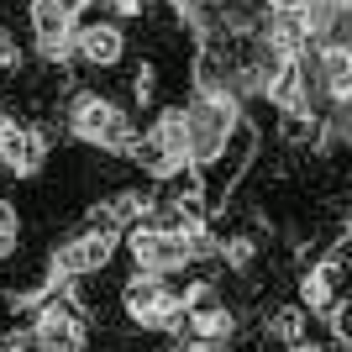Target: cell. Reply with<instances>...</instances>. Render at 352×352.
I'll return each mask as SVG.
<instances>
[{
    "label": "cell",
    "instance_id": "cell-6",
    "mask_svg": "<svg viewBox=\"0 0 352 352\" xmlns=\"http://www.w3.org/2000/svg\"><path fill=\"white\" fill-rule=\"evenodd\" d=\"M47 158V142L37 126H27V121H16V116H0V168L16 179H27L37 174Z\"/></svg>",
    "mask_w": 352,
    "mask_h": 352
},
{
    "label": "cell",
    "instance_id": "cell-12",
    "mask_svg": "<svg viewBox=\"0 0 352 352\" xmlns=\"http://www.w3.org/2000/svg\"><path fill=\"white\" fill-rule=\"evenodd\" d=\"M268 337H279L284 347H305V310H279V316H268Z\"/></svg>",
    "mask_w": 352,
    "mask_h": 352
},
{
    "label": "cell",
    "instance_id": "cell-3",
    "mask_svg": "<svg viewBox=\"0 0 352 352\" xmlns=\"http://www.w3.org/2000/svg\"><path fill=\"white\" fill-rule=\"evenodd\" d=\"M121 310L137 326H179V289H168L163 274H137L121 289Z\"/></svg>",
    "mask_w": 352,
    "mask_h": 352
},
{
    "label": "cell",
    "instance_id": "cell-7",
    "mask_svg": "<svg viewBox=\"0 0 352 352\" xmlns=\"http://www.w3.org/2000/svg\"><path fill=\"white\" fill-rule=\"evenodd\" d=\"M69 47L85 69H116V63L126 58V32H121L116 21H89V27H74Z\"/></svg>",
    "mask_w": 352,
    "mask_h": 352
},
{
    "label": "cell",
    "instance_id": "cell-10",
    "mask_svg": "<svg viewBox=\"0 0 352 352\" xmlns=\"http://www.w3.org/2000/svg\"><path fill=\"white\" fill-rule=\"evenodd\" d=\"M142 137L158 147L168 163H184V158H190V116H184V105H168V111H158L153 132H142Z\"/></svg>",
    "mask_w": 352,
    "mask_h": 352
},
{
    "label": "cell",
    "instance_id": "cell-13",
    "mask_svg": "<svg viewBox=\"0 0 352 352\" xmlns=\"http://www.w3.org/2000/svg\"><path fill=\"white\" fill-rule=\"evenodd\" d=\"M16 242H21V216H16V206L0 200V263L16 252Z\"/></svg>",
    "mask_w": 352,
    "mask_h": 352
},
{
    "label": "cell",
    "instance_id": "cell-2",
    "mask_svg": "<svg viewBox=\"0 0 352 352\" xmlns=\"http://www.w3.org/2000/svg\"><path fill=\"white\" fill-rule=\"evenodd\" d=\"M126 248H132V258H137V274H174V268L195 263V236L163 232L153 221H142V226L126 232Z\"/></svg>",
    "mask_w": 352,
    "mask_h": 352
},
{
    "label": "cell",
    "instance_id": "cell-4",
    "mask_svg": "<svg viewBox=\"0 0 352 352\" xmlns=\"http://www.w3.org/2000/svg\"><path fill=\"white\" fill-rule=\"evenodd\" d=\"M32 347L37 352H85V310L69 305V294H47L32 326Z\"/></svg>",
    "mask_w": 352,
    "mask_h": 352
},
{
    "label": "cell",
    "instance_id": "cell-17",
    "mask_svg": "<svg viewBox=\"0 0 352 352\" xmlns=\"http://www.w3.org/2000/svg\"><path fill=\"white\" fill-rule=\"evenodd\" d=\"M184 352H221V347H210V342H195V347H184Z\"/></svg>",
    "mask_w": 352,
    "mask_h": 352
},
{
    "label": "cell",
    "instance_id": "cell-11",
    "mask_svg": "<svg viewBox=\"0 0 352 352\" xmlns=\"http://www.w3.org/2000/svg\"><path fill=\"white\" fill-rule=\"evenodd\" d=\"M321 74H326V95L337 105L352 100V47L342 37H321Z\"/></svg>",
    "mask_w": 352,
    "mask_h": 352
},
{
    "label": "cell",
    "instance_id": "cell-8",
    "mask_svg": "<svg viewBox=\"0 0 352 352\" xmlns=\"http://www.w3.org/2000/svg\"><path fill=\"white\" fill-rule=\"evenodd\" d=\"M111 252H116V232H85L74 236V242H63L58 258H53V268H58L63 279H85V274H105V263H111Z\"/></svg>",
    "mask_w": 352,
    "mask_h": 352
},
{
    "label": "cell",
    "instance_id": "cell-9",
    "mask_svg": "<svg viewBox=\"0 0 352 352\" xmlns=\"http://www.w3.org/2000/svg\"><path fill=\"white\" fill-rule=\"evenodd\" d=\"M342 284H347V258H342V252L310 263V274L300 279V310H305V316H326V310L342 300Z\"/></svg>",
    "mask_w": 352,
    "mask_h": 352
},
{
    "label": "cell",
    "instance_id": "cell-14",
    "mask_svg": "<svg viewBox=\"0 0 352 352\" xmlns=\"http://www.w3.org/2000/svg\"><path fill=\"white\" fill-rule=\"evenodd\" d=\"M153 95H158V69H153V63H137L132 69V100L153 105Z\"/></svg>",
    "mask_w": 352,
    "mask_h": 352
},
{
    "label": "cell",
    "instance_id": "cell-5",
    "mask_svg": "<svg viewBox=\"0 0 352 352\" xmlns=\"http://www.w3.org/2000/svg\"><path fill=\"white\" fill-rule=\"evenodd\" d=\"M79 11H85V0H32L27 6L32 37L43 43L47 58L69 53V37H74V27H79Z\"/></svg>",
    "mask_w": 352,
    "mask_h": 352
},
{
    "label": "cell",
    "instance_id": "cell-1",
    "mask_svg": "<svg viewBox=\"0 0 352 352\" xmlns=\"http://www.w3.org/2000/svg\"><path fill=\"white\" fill-rule=\"evenodd\" d=\"M69 126L85 137V142L105 147V153H126V147L137 142V126L126 121V111H121L116 100L95 95V89H79L69 100Z\"/></svg>",
    "mask_w": 352,
    "mask_h": 352
},
{
    "label": "cell",
    "instance_id": "cell-15",
    "mask_svg": "<svg viewBox=\"0 0 352 352\" xmlns=\"http://www.w3.org/2000/svg\"><path fill=\"white\" fill-rule=\"evenodd\" d=\"M0 69H21V47H16V37L6 27H0Z\"/></svg>",
    "mask_w": 352,
    "mask_h": 352
},
{
    "label": "cell",
    "instance_id": "cell-16",
    "mask_svg": "<svg viewBox=\"0 0 352 352\" xmlns=\"http://www.w3.org/2000/svg\"><path fill=\"white\" fill-rule=\"evenodd\" d=\"M105 6H111L116 16H147L153 11V0H105Z\"/></svg>",
    "mask_w": 352,
    "mask_h": 352
}]
</instances>
